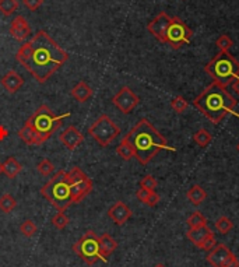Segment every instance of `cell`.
I'll list each match as a JSON object with an SVG mask.
<instances>
[{
  "mask_svg": "<svg viewBox=\"0 0 239 267\" xmlns=\"http://www.w3.org/2000/svg\"><path fill=\"white\" fill-rule=\"evenodd\" d=\"M0 174H3V163H0Z\"/></svg>",
  "mask_w": 239,
  "mask_h": 267,
  "instance_id": "7bdbcfd3",
  "label": "cell"
},
{
  "mask_svg": "<svg viewBox=\"0 0 239 267\" xmlns=\"http://www.w3.org/2000/svg\"><path fill=\"white\" fill-rule=\"evenodd\" d=\"M59 140L69 151H75L82 143L84 136L76 126H68L59 134Z\"/></svg>",
  "mask_w": 239,
  "mask_h": 267,
  "instance_id": "4fadbf2b",
  "label": "cell"
},
{
  "mask_svg": "<svg viewBox=\"0 0 239 267\" xmlns=\"http://www.w3.org/2000/svg\"><path fill=\"white\" fill-rule=\"evenodd\" d=\"M234 253L231 252V249L225 244H218L214 246V249H211L207 256V260L211 266L214 267H223L227 260L231 258Z\"/></svg>",
  "mask_w": 239,
  "mask_h": 267,
  "instance_id": "5bb4252c",
  "label": "cell"
},
{
  "mask_svg": "<svg viewBox=\"0 0 239 267\" xmlns=\"http://www.w3.org/2000/svg\"><path fill=\"white\" fill-rule=\"evenodd\" d=\"M15 59L39 84H44L68 62L69 55L45 31H38L31 41L20 46Z\"/></svg>",
  "mask_w": 239,
  "mask_h": 267,
  "instance_id": "6da1fadb",
  "label": "cell"
},
{
  "mask_svg": "<svg viewBox=\"0 0 239 267\" xmlns=\"http://www.w3.org/2000/svg\"><path fill=\"white\" fill-rule=\"evenodd\" d=\"M69 116H70V113L56 116L48 105H41L37 111L31 115V118L27 122L34 129L39 144H42L52 137V134L62 126L63 119L69 118Z\"/></svg>",
  "mask_w": 239,
  "mask_h": 267,
  "instance_id": "8992f818",
  "label": "cell"
},
{
  "mask_svg": "<svg viewBox=\"0 0 239 267\" xmlns=\"http://www.w3.org/2000/svg\"><path fill=\"white\" fill-rule=\"evenodd\" d=\"M157 185V179L154 178L153 175H146V177L140 180V187L146 189V190H156Z\"/></svg>",
  "mask_w": 239,
  "mask_h": 267,
  "instance_id": "e575fe53",
  "label": "cell"
},
{
  "mask_svg": "<svg viewBox=\"0 0 239 267\" xmlns=\"http://www.w3.org/2000/svg\"><path fill=\"white\" fill-rule=\"evenodd\" d=\"M108 217L112 220L116 225H123L129 221L132 217V210L127 207L123 201H116L112 207L108 210Z\"/></svg>",
  "mask_w": 239,
  "mask_h": 267,
  "instance_id": "9a60e30c",
  "label": "cell"
},
{
  "mask_svg": "<svg viewBox=\"0 0 239 267\" xmlns=\"http://www.w3.org/2000/svg\"><path fill=\"white\" fill-rule=\"evenodd\" d=\"M172 17L166 14L165 11H161L159 14H157L147 25V30L154 38H157L159 42H164L165 41V34L166 30L171 24Z\"/></svg>",
  "mask_w": 239,
  "mask_h": 267,
  "instance_id": "7c38bea8",
  "label": "cell"
},
{
  "mask_svg": "<svg viewBox=\"0 0 239 267\" xmlns=\"http://www.w3.org/2000/svg\"><path fill=\"white\" fill-rule=\"evenodd\" d=\"M18 8V0H0V13L3 15H11Z\"/></svg>",
  "mask_w": 239,
  "mask_h": 267,
  "instance_id": "83f0119b",
  "label": "cell"
},
{
  "mask_svg": "<svg viewBox=\"0 0 239 267\" xmlns=\"http://www.w3.org/2000/svg\"><path fill=\"white\" fill-rule=\"evenodd\" d=\"M186 224L190 228H199V227H203V225H207V220L200 211H194L187 217Z\"/></svg>",
  "mask_w": 239,
  "mask_h": 267,
  "instance_id": "4316f807",
  "label": "cell"
},
{
  "mask_svg": "<svg viewBox=\"0 0 239 267\" xmlns=\"http://www.w3.org/2000/svg\"><path fill=\"white\" fill-rule=\"evenodd\" d=\"M99 246H101V255L105 263L108 262V258L118 249V242L113 239L109 234H102L99 237Z\"/></svg>",
  "mask_w": 239,
  "mask_h": 267,
  "instance_id": "ac0fdd59",
  "label": "cell"
},
{
  "mask_svg": "<svg viewBox=\"0 0 239 267\" xmlns=\"http://www.w3.org/2000/svg\"><path fill=\"white\" fill-rule=\"evenodd\" d=\"M72 96L79 102H87L92 96V89L85 82H79L72 89Z\"/></svg>",
  "mask_w": 239,
  "mask_h": 267,
  "instance_id": "ffe728a7",
  "label": "cell"
},
{
  "mask_svg": "<svg viewBox=\"0 0 239 267\" xmlns=\"http://www.w3.org/2000/svg\"><path fill=\"white\" fill-rule=\"evenodd\" d=\"M193 140L194 143L199 146V147H207L211 140H213V136L210 133L209 130H206V129H199L193 136Z\"/></svg>",
  "mask_w": 239,
  "mask_h": 267,
  "instance_id": "d4e9b609",
  "label": "cell"
},
{
  "mask_svg": "<svg viewBox=\"0 0 239 267\" xmlns=\"http://www.w3.org/2000/svg\"><path fill=\"white\" fill-rule=\"evenodd\" d=\"M69 223H70V220H69V217L65 214L63 211H59V213H56V214L52 217V224L56 230H65V228L68 227Z\"/></svg>",
  "mask_w": 239,
  "mask_h": 267,
  "instance_id": "f1b7e54d",
  "label": "cell"
},
{
  "mask_svg": "<svg viewBox=\"0 0 239 267\" xmlns=\"http://www.w3.org/2000/svg\"><path fill=\"white\" fill-rule=\"evenodd\" d=\"M158 201H159V194L153 190V192L150 193L149 199H147V201H146L144 204H147L150 207H156L158 204Z\"/></svg>",
  "mask_w": 239,
  "mask_h": 267,
  "instance_id": "74e56055",
  "label": "cell"
},
{
  "mask_svg": "<svg viewBox=\"0 0 239 267\" xmlns=\"http://www.w3.org/2000/svg\"><path fill=\"white\" fill-rule=\"evenodd\" d=\"M37 225H35V223H34L32 220H25V221H23V224L20 225V232L23 234L24 237L27 238L34 237V235L37 234Z\"/></svg>",
  "mask_w": 239,
  "mask_h": 267,
  "instance_id": "4dcf8cb0",
  "label": "cell"
},
{
  "mask_svg": "<svg viewBox=\"0 0 239 267\" xmlns=\"http://www.w3.org/2000/svg\"><path fill=\"white\" fill-rule=\"evenodd\" d=\"M116 153H118V156L123 160V161H130L133 157H135V150L132 147V144L127 141V139H122L120 141V144L118 146V149H116Z\"/></svg>",
  "mask_w": 239,
  "mask_h": 267,
  "instance_id": "cb8c5ba5",
  "label": "cell"
},
{
  "mask_svg": "<svg viewBox=\"0 0 239 267\" xmlns=\"http://www.w3.org/2000/svg\"><path fill=\"white\" fill-rule=\"evenodd\" d=\"M151 192H153V190H146V189L140 187V189L137 190V193H136V196H137V199L142 201V203H146V201H147V199H149L150 193Z\"/></svg>",
  "mask_w": 239,
  "mask_h": 267,
  "instance_id": "f35d334b",
  "label": "cell"
},
{
  "mask_svg": "<svg viewBox=\"0 0 239 267\" xmlns=\"http://www.w3.org/2000/svg\"><path fill=\"white\" fill-rule=\"evenodd\" d=\"M211 234H213V231L210 230L209 225H203V227H199V228H190L186 232V237L192 244H194L199 248L204 242V239Z\"/></svg>",
  "mask_w": 239,
  "mask_h": 267,
  "instance_id": "d6986e66",
  "label": "cell"
},
{
  "mask_svg": "<svg viewBox=\"0 0 239 267\" xmlns=\"http://www.w3.org/2000/svg\"><path fill=\"white\" fill-rule=\"evenodd\" d=\"M6 136H7V130H6L3 126H0V140H3Z\"/></svg>",
  "mask_w": 239,
  "mask_h": 267,
  "instance_id": "b9f144b4",
  "label": "cell"
},
{
  "mask_svg": "<svg viewBox=\"0 0 239 267\" xmlns=\"http://www.w3.org/2000/svg\"><path fill=\"white\" fill-rule=\"evenodd\" d=\"M171 106H172V109L176 112L178 115H179V113H183V112L186 111V108H187L186 99H185L183 96L176 95L175 98H172Z\"/></svg>",
  "mask_w": 239,
  "mask_h": 267,
  "instance_id": "836d02e7",
  "label": "cell"
},
{
  "mask_svg": "<svg viewBox=\"0 0 239 267\" xmlns=\"http://www.w3.org/2000/svg\"><path fill=\"white\" fill-rule=\"evenodd\" d=\"M216 45L217 48L220 49V52H228L232 48V45H234V41L227 34H223V35L217 38Z\"/></svg>",
  "mask_w": 239,
  "mask_h": 267,
  "instance_id": "1f68e13d",
  "label": "cell"
},
{
  "mask_svg": "<svg viewBox=\"0 0 239 267\" xmlns=\"http://www.w3.org/2000/svg\"><path fill=\"white\" fill-rule=\"evenodd\" d=\"M186 197L192 204L200 206L203 201L207 199V193H206V190H204L200 185H194L187 190Z\"/></svg>",
  "mask_w": 239,
  "mask_h": 267,
  "instance_id": "7402d4cb",
  "label": "cell"
},
{
  "mask_svg": "<svg viewBox=\"0 0 239 267\" xmlns=\"http://www.w3.org/2000/svg\"><path fill=\"white\" fill-rule=\"evenodd\" d=\"M41 194L59 211H66L72 204H75L72 186L69 183L68 172L59 171L46 185L41 187Z\"/></svg>",
  "mask_w": 239,
  "mask_h": 267,
  "instance_id": "277c9868",
  "label": "cell"
},
{
  "mask_svg": "<svg viewBox=\"0 0 239 267\" xmlns=\"http://www.w3.org/2000/svg\"><path fill=\"white\" fill-rule=\"evenodd\" d=\"M90 136L101 147H108L120 134L119 126L108 115L98 116L97 120L88 127Z\"/></svg>",
  "mask_w": 239,
  "mask_h": 267,
  "instance_id": "ba28073f",
  "label": "cell"
},
{
  "mask_svg": "<svg viewBox=\"0 0 239 267\" xmlns=\"http://www.w3.org/2000/svg\"><path fill=\"white\" fill-rule=\"evenodd\" d=\"M10 34L15 41H24L31 35V27L28 21L24 18L23 15H17L11 21L10 25Z\"/></svg>",
  "mask_w": 239,
  "mask_h": 267,
  "instance_id": "2e32d148",
  "label": "cell"
},
{
  "mask_svg": "<svg viewBox=\"0 0 239 267\" xmlns=\"http://www.w3.org/2000/svg\"><path fill=\"white\" fill-rule=\"evenodd\" d=\"M193 38V31L187 27L185 21L179 17H172L171 24L165 34L164 44H168L172 49H180L187 45Z\"/></svg>",
  "mask_w": 239,
  "mask_h": 267,
  "instance_id": "9c48e42d",
  "label": "cell"
},
{
  "mask_svg": "<svg viewBox=\"0 0 239 267\" xmlns=\"http://www.w3.org/2000/svg\"><path fill=\"white\" fill-rule=\"evenodd\" d=\"M73 251L88 266H92V265L97 263L98 260L102 259L101 246H99V237L94 231H87L73 245Z\"/></svg>",
  "mask_w": 239,
  "mask_h": 267,
  "instance_id": "52a82bcc",
  "label": "cell"
},
{
  "mask_svg": "<svg viewBox=\"0 0 239 267\" xmlns=\"http://www.w3.org/2000/svg\"><path fill=\"white\" fill-rule=\"evenodd\" d=\"M216 245H217L216 237H214V234H211V235H209V237L204 239V242H203L199 248H200L202 251H211V249H214V246Z\"/></svg>",
  "mask_w": 239,
  "mask_h": 267,
  "instance_id": "d590c367",
  "label": "cell"
},
{
  "mask_svg": "<svg viewBox=\"0 0 239 267\" xmlns=\"http://www.w3.org/2000/svg\"><path fill=\"white\" fill-rule=\"evenodd\" d=\"M223 267H239V260L237 259V256L235 255H232L230 259L225 262Z\"/></svg>",
  "mask_w": 239,
  "mask_h": 267,
  "instance_id": "ab89813d",
  "label": "cell"
},
{
  "mask_svg": "<svg viewBox=\"0 0 239 267\" xmlns=\"http://www.w3.org/2000/svg\"><path fill=\"white\" fill-rule=\"evenodd\" d=\"M154 267H166V266H165V265H162V263H159V265H156Z\"/></svg>",
  "mask_w": 239,
  "mask_h": 267,
  "instance_id": "ee69618b",
  "label": "cell"
},
{
  "mask_svg": "<svg viewBox=\"0 0 239 267\" xmlns=\"http://www.w3.org/2000/svg\"><path fill=\"white\" fill-rule=\"evenodd\" d=\"M15 207H17V200H15L11 194L6 193V194H3V196L0 197V210H1L3 213L8 214V213H11Z\"/></svg>",
  "mask_w": 239,
  "mask_h": 267,
  "instance_id": "484cf974",
  "label": "cell"
},
{
  "mask_svg": "<svg viewBox=\"0 0 239 267\" xmlns=\"http://www.w3.org/2000/svg\"><path fill=\"white\" fill-rule=\"evenodd\" d=\"M23 170V165L15 160L14 157H8L7 160L3 163V174L8 179H14Z\"/></svg>",
  "mask_w": 239,
  "mask_h": 267,
  "instance_id": "44dd1931",
  "label": "cell"
},
{
  "mask_svg": "<svg viewBox=\"0 0 239 267\" xmlns=\"http://www.w3.org/2000/svg\"><path fill=\"white\" fill-rule=\"evenodd\" d=\"M125 139L132 144L135 150V157L143 165H147L161 150L175 151V149L168 146L164 136L146 118L140 119L136 126L125 136Z\"/></svg>",
  "mask_w": 239,
  "mask_h": 267,
  "instance_id": "7a4b0ae2",
  "label": "cell"
},
{
  "mask_svg": "<svg viewBox=\"0 0 239 267\" xmlns=\"http://www.w3.org/2000/svg\"><path fill=\"white\" fill-rule=\"evenodd\" d=\"M113 105L123 113H130V112L135 109L137 105L140 104V98L136 95L135 92L129 87H122L118 91V94L112 98Z\"/></svg>",
  "mask_w": 239,
  "mask_h": 267,
  "instance_id": "8fae6325",
  "label": "cell"
},
{
  "mask_svg": "<svg viewBox=\"0 0 239 267\" xmlns=\"http://www.w3.org/2000/svg\"><path fill=\"white\" fill-rule=\"evenodd\" d=\"M237 149H238V151H239V143H238V146H237Z\"/></svg>",
  "mask_w": 239,
  "mask_h": 267,
  "instance_id": "f6af8a7d",
  "label": "cell"
},
{
  "mask_svg": "<svg viewBox=\"0 0 239 267\" xmlns=\"http://www.w3.org/2000/svg\"><path fill=\"white\" fill-rule=\"evenodd\" d=\"M216 228L218 230V232H221V234H228V232L234 228V223H232L228 217L223 215V217H220L216 221Z\"/></svg>",
  "mask_w": 239,
  "mask_h": 267,
  "instance_id": "f546056e",
  "label": "cell"
},
{
  "mask_svg": "<svg viewBox=\"0 0 239 267\" xmlns=\"http://www.w3.org/2000/svg\"><path fill=\"white\" fill-rule=\"evenodd\" d=\"M37 170L42 177H49L51 174L55 172V165H53L48 158H44V160L37 165Z\"/></svg>",
  "mask_w": 239,
  "mask_h": 267,
  "instance_id": "d6a6232c",
  "label": "cell"
},
{
  "mask_svg": "<svg viewBox=\"0 0 239 267\" xmlns=\"http://www.w3.org/2000/svg\"><path fill=\"white\" fill-rule=\"evenodd\" d=\"M232 89H234V91H235V92L239 95V77H237V79H235V82L232 83Z\"/></svg>",
  "mask_w": 239,
  "mask_h": 267,
  "instance_id": "60d3db41",
  "label": "cell"
},
{
  "mask_svg": "<svg viewBox=\"0 0 239 267\" xmlns=\"http://www.w3.org/2000/svg\"><path fill=\"white\" fill-rule=\"evenodd\" d=\"M0 83H1V86L4 87V89H6L7 92L15 94L18 89L23 87L24 80L23 77L18 75L15 70H10V72H7L6 75L1 77Z\"/></svg>",
  "mask_w": 239,
  "mask_h": 267,
  "instance_id": "e0dca14e",
  "label": "cell"
},
{
  "mask_svg": "<svg viewBox=\"0 0 239 267\" xmlns=\"http://www.w3.org/2000/svg\"><path fill=\"white\" fill-rule=\"evenodd\" d=\"M24 4L27 6V8L28 10H31V11H35V10H38V8L42 6V3H44V0H23Z\"/></svg>",
  "mask_w": 239,
  "mask_h": 267,
  "instance_id": "8d00e7d4",
  "label": "cell"
},
{
  "mask_svg": "<svg viewBox=\"0 0 239 267\" xmlns=\"http://www.w3.org/2000/svg\"><path fill=\"white\" fill-rule=\"evenodd\" d=\"M18 137L28 146H41L39 141H38L37 134L34 132V129L30 126L28 122H25V125L18 130Z\"/></svg>",
  "mask_w": 239,
  "mask_h": 267,
  "instance_id": "603a6c76",
  "label": "cell"
},
{
  "mask_svg": "<svg viewBox=\"0 0 239 267\" xmlns=\"http://www.w3.org/2000/svg\"><path fill=\"white\" fill-rule=\"evenodd\" d=\"M238 101L225 89V87L211 83L197 98H194L193 105L202 112L211 123H220L228 113H235V106Z\"/></svg>",
  "mask_w": 239,
  "mask_h": 267,
  "instance_id": "3957f363",
  "label": "cell"
},
{
  "mask_svg": "<svg viewBox=\"0 0 239 267\" xmlns=\"http://www.w3.org/2000/svg\"><path fill=\"white\" fill-rule=\"evenodd\" d=\"M68 179L69 183L72 186V194H73L75 204L80 203L87 194L92 192V180L84 174L81 168L73 167L68 172Z\"/></svg>",
  "mask_w": 239,
  "mask_h": 267,
  "instance_id": "30bf717a",
  "label": "cell"
},
{
  "mask_svg": "<svg viewBox=\"0 0 239 267\" xmlns=\"http://www.w3.org/2000/svg\"><path fill=\"white\" fill-rule=\"evenodd\" d=\"M204 72L214 83L228 87L239 77V62L230 52H220L204 66Z\"/></svg>",
  "mask_w": 239,
  "mask_h": 267,
  "instance_id": "5b68a950",
  "label": "cell"
}]
</instances>
